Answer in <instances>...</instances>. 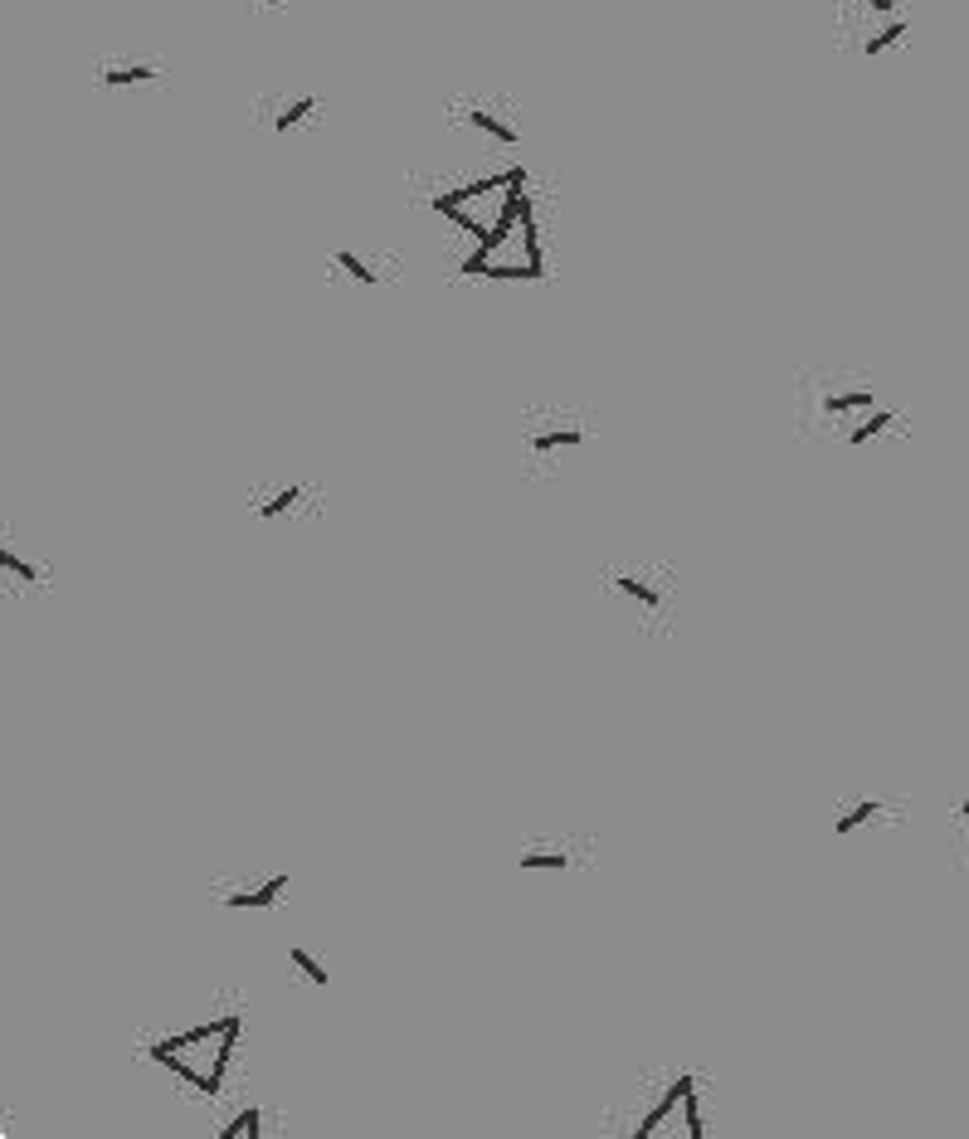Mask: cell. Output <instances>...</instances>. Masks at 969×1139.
<instances>
[{"label": "cell", "instance_id": "1", "mask_svg": "<svg viewBox=\"0 0 969 1139\" xmlns=\"http://www.w3.org/2000/svg\"><path fill=\"white\" fill-rule=\"evenodd\" d=\"M239 1037H244V998L220 993L200 1018L186 1028H156L142 1032L132 1057L151 1062L176 1081V1091L200 1105H224L234 1091V1066H239Z\"/></svg>", "mask_w": 969, "mask_h": 1139}, {"label": "cell", "instance_id": "2", "mask_svg": "<svg viewBox=\"0 0 969 1139\" xmlns=\"http://www.w3.org/2000/svg\"><path fill=\"white\" fill-rule=\"evenodd\" d=\"M595 589L604 599V609L629 624L634 638L643 643H663L677 633V614H682V565L668 555H629V560H609L599 565Z\"/></svg>", "mask_w": 969, "mask_h": 1139}, {"label": "cell", "instance_id": "3", "mask_svg": "<svg viewBox=\"0 0 969 1139\" xmlns=\"http://www.w3.org/2000/svg\"><path fill=\"white\" fill-rule=\"evenodd\" d=\"M599 443V414L575 400H531L517 409L512 448H517V478L556 482L570 463H580Z\"/></svg>", "mask_w": 969, "mask_h": 1139}, {"label": "cell", "instance_id": "4", "mask_svg": "<svg viewBox=\"0 0 969 1139\" xmlns=\"http://www.w3.org/2000/svg\"><path fill=\"white\" fill-rule=\"evenodd\" d=\"M882 405L877 375L862 366H809L794 375V434L843 448L862 414Z\"/></svg>", "mask_w": 969, "mask_h": 1139}, {"label": "cell", "instance_id": "5", "mask_svg": "<svg viewBox=\"0 0 969 1139\" xmlns=\"http://www.w3.org/2000/svg\"><path fill=\"white\" fill-rule=\"evenodd\" d=\"M702 1091L707 1076L692 1066H648L629 1091V1110L609 1115L614 1135L624 1139H658V1135H687L707 1139V1115H702Z\"/></svg>", "mask_w": 969, "mask_h": 1139}, {"label": "cell", "instance_id": "6", "mask_svg": "<svg viewBox=\"0 0 969 1139\" xmlns=\"http://www.w3.org/2000/svg\"><path fill=\"white\" fill-rule=\"evenodd\" d=\"M244 516L268 531H298L327 516V492L312 478H259L244 492Z\"/></svg>", "mask_w": 969, "mask_h": 1139}, {"label": "cell", "instance_id": "7", "mask_svg": "<svg viewBox=\"0 0 969 1139\" xmlns=\"http://www.w3.org/2000/svg\"><path fill=\"white\" fill-rule=\"evenodd\" d=\"M59 585V570L49 555H39L15 521H0V604H15V599H35V594H49Z\"/></svg>", "mask_w": 969, "mask_h": 1139}, {"label": "cell", "instance_id": "8", "mask_svg": "<svg viewBox=\"0 0 969 1139\" xmlns=\"http://www.w3.org/2000/svg\"><path fill=\"white\" fill-rule=\"evenodd\" d=\"M599 862V838L595 833H531L517 843V872L531 877H575L590 872Z\"/></svg>", "mask_w": 969, "mask_h": 1139}, {"label": "cell", "instance_id": "9", "mask_svg": "<svg viewBox=\"0 0 969 1139\" xmlns=\"http://www.w3.org/2000/svg\"><path fill=\"white\" fill-rule=\"evenodd\" d=\"M205 896H210V906L234 911V916L278 911L293 896V872H283V867L278 872H224V877H210Z\"/></svg>", "mask_w": 969, "mask_h": 1139}, {"label": "cell", "instance_id": "10", "mask_svg": "<svg viewBox=\"0 0 969 1139\" xmlns=\"http://www.w3.org/2000/svg\"><path fill=\"white\" fill-rule=\"evenodd\" d=\"M828 828L843 843H877V838H887L896 828H906V799H896V794H848V799L833 804Z\"/></svg>", "mask_w": 969, "mask_h": 1139}, {"label": "cell", "instance_id": "11", "mask_svg": "<svg viewBox=\"0 0 969 1139\" xmlns=\"http://www.w3.org/2000/svg\"><path fill=\"white\" fill-rule=\"evenodd\" d=\"M327 278H346L356 288H385L390 283V263L380 254H366L356 244H341L332 258H327Z\"/></svg>", "mask_w": 969, "mask_h": 1139}, {"label": "cell", "instance_id": "12", "mask_svg": "<svg viewBox=\"0 0 969 1139\" xmlns=\"http://www.w3.org/2000/svg\"><path fill=\"white\" fill-rule=\"evenodd\" d=\"M906 434H911V419H906V409H896V405H877L872 414H862L858 424H853V434L843 439V448H848V453H858V448H867V443L906 439Z\"/></svg>", "mask_w": 969, "mask_h": 1139}, {"label": "cell", "instance_id": "13", "mask_svg": "<svg viewBox=\"0 0 969 1139\" xmlns=\"http://www.w3.org/2000/svg\"><path fill=\"white\" fill-rule=\"evenodd\" d=\"M283 964H288V984H298V989H307V993L332 989V969H327V959L317 955L312 945H293Z\"/></svg>", "mask_w": 969, "mask_h": 1139}, {"label": "cell", "instance_id": "14", "mask_svg": "<svg viewBox=\"0 0 969 1139\" xmlns=\"http://www.w3.org/2000/svg\"><path fill=\"white\" fill-rule=\"evenodd\" d=\"M453 117H458V122H468L473 132H483L487 142H497V147H517V142H522V132H517L507 117H497L492 108H483V103H458Z\"/></svg>", "mask_w": 969, "mask_h": 1139}, {"label": "cell", "instance_id": "15", "mask_svg": "<svg viewBox=\"0 0 969 1139\" xmlns=\"http://www.w3.org/2000/svg\"><path fill=\"white\" fill-rule=\"evenodd\" d=\"M161 78H166V69L161 64H142V59H132V64H103L98 69L103 88H147V83H161Z\"/></svg>", "mask_w": 969, "mask_h": 1139}, {"label": "cell", "instance_id": "16", "mask_svg": "<svg viewBox=\"0 0 969 1139\" xmlns=\"http://www.w3.org/2000/svg\"><path fill=\"white\" fill-rule=\"evenodd\" d=\"M317 108H322V98H317V93H302V98H288V103H278L273 122H268V127H273V137H288V132H293V127H302V122H307V117H312Z\"/></svg>", "mask_w": 969, "mask_h": 1139}, {"label": "cell", "instance_id": "17", "mask_svg": "<svg viewBox=\"0 0 969 1139\" xmlns=\"http://www.w3.org/2000/svg\"><path fill=\"white\" fill-rule=\"evenodd\" d=\"M268 1125H273V1115H268L263 1105H244V1110L220 1130V1139H263L268 1135Z\"/></svg>", "mask_w": 969, "mask_h": 1139}, {"label": "cell", "instance_id": "18", "mask_svg": "<svg viewBox=\"0 0 969 1139\" xmlns=\"http://www.w3.org/2000/svg\"><path fill=\"white\" fill-rule=\"evenodd\" d=\"M950 852L969 867V813H950Z\"/></svg>", "mask_w": 969, "mask_h": 1139}, {"label": "cell", "instance_id": "19", "mask_svg": "<svg viewBox=\"0 0 969 1139\" xmlns=\"http://www.w3.org/2000/svg\"><path fill=\"white\" fill-rule=\"evenodd\" d=\"M906 30H911L906 20H892V25H882L877 35H872L867 44H862V54H882V49H892V44H896L901 35H906Z\"/></svg>", "mask_w": 969, "mask_h": 1139}, {"label": "cell", "instance_id": "20", "mask_svg": "<svg viewBox=\"0 0 969 1139\" xmlns=\"http://www.w3.org/2000/svg\"><path fill=\"white\" fill-rule=\"evenodd\" d=\"M950 813H969V794H960V799L950 804Z\"/></svg>", "mask_w": 969, "mask_h": 1139}, {"label": "cell", "instance_id": "21", "mask_svg": "<svg viewBox=\"0 0 969 1139\" xmlns=\"http://www.w3.org/2000/svg\"><path fill=\"white\" fill-rule=\"evenodd\" d=\"M867 5H877V10H896V0H867Z\"/></svg>", "mask_w": 969, "mask_h": 1139}]
</instances>
